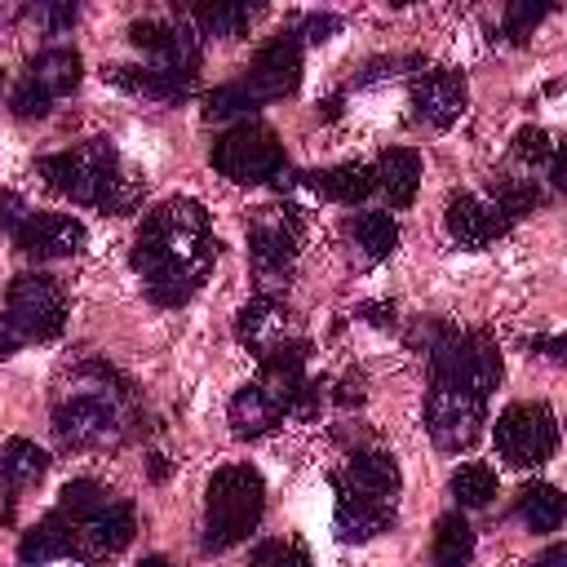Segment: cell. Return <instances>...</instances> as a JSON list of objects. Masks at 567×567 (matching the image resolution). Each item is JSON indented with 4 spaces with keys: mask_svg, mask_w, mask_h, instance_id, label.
Segmentation results:
<instances>
[{
    "mask_svg": "<svg viewBox=\"0 0 567 567\" xmlns=\"http://www.w3.org/2000/svg\"><path fill=\"white\" fill-rule=\"evenodd\" d=\"M217 261V239L208 226V208L199 199H164L142 217L133 239V270L146 284L155 306H182L199 292Z\"/></svg>",
    "mask_w": 567,
    "mask_h": 567,
    "instance_id": "1",
    "label": "cell"
},
{
    "mask_svg": "<svg viewBox=\"0 0 567 567\" xmlns=\"http://www.w3.org/2000/svg\"><path fill=\"white\" fill-rule=\"evenodd\" d=\"M128 385L106 363H80L71 372V390L53 403V434L62 447L93 452L115 447L128 434Z\"/></svg>",
    "mask_w": 567,
    "mask_h": 567,
    "instance_id": "2",
    "label": "cell"
},
{
    "mask_svg": "<svg viewBox=\"0 0 567 567\" xmlns=\"http://www.w3.org/2000/svg\"><path fill=\"white\" fill-rule=\"evenodd\" d=\"M40 177L49 190L75 199V204H93V208H106V213H128L142 195V186L124 173L120 164V151L106 142V137H89L71 151H58V155H44L40 164Z\"/></svg>",
    "mask_w": 567,
    "mask_h": 567,
    "instance_id": "3",
    "label": "cell"
},
{
    "mask_svg": "<svg viewBox=\"0 0 567 567\" xmlns=\"http://www.w3.org/2000/svg\"><path fill=\"white\" fill-rule=\"evenodd\" d=\"M266 514V483L252 465H221L204 492V549L221 554L257 532Z\"/></svg>",
    "mask_w": 567,
    "mask_h": 567,
    "instance_id": "4",
    "label": "cell"
},
{
    "mask_svg": "<svg viewBox=\"0 0 567 567\" xmlns=\"http://www.w3.org/2000/svg\"><path fill=\"white\" fill-rule=\"evenodd\" d=\"M425 359L434 381H456L465 390H474L478 399H487L501 385V350L487 332H461L447 323H434L425 337Z\"/></svg>",
    "mask_w": 567,
    "mask_h": 567,
    "instance_id": "5",
    "label": "cell"
},
{
    "mask_svg": "<svg viewBox=\"0 0 567 567\" xmlns=\"http://www.w3.org/2000/svg\"><path fill=\"white\" fill-rule=\"evenodd\" d=\"M213 168L235 186H261L284 173V146L266 124L244 120L213 142Z\"/></svg>",
    "mask_w": 567,
    "mask_h": 567,
    "instance_id": "6",
    "label": "cell"
},
{
    "mask_svg": "<svg viewBox=\"0 0 567 567\" xmlns=\"http://www.w3.org/2000/svg\"><path fill=\"white\" fill-rule=\"evenodd\" d=\"M492 439H496V452L518 465V470H532V465H545L554 452H558V416L549 403H509L496 425H492Z\"/></svg>",
    "mask_w": 567,
    "mask_h": 567,
    "instance_id": "7",
    "label": "cell"
},
{
    "mask_svg": "<svg viewBox=\"0 0 567 567\" xmlns=\"http://www.w3.org/2000/svg\"><path fill=\"white\" fill-rule=\"evenodd\" d=\"M483 412H487V399H478L456 381H430L425 390V430L443 452L470 447L483 434Z\"/></svg>",
    "mask_w": 567,
    "mask_h": 567,
    "instance_id": "8",
    "label": "cell"
},
{
    "mask_svg": "<svg viewBox=\"0 0 567 567\" xmlns=\"http://www.w3.org/2000/svg\"><path fill=\"white\" fill-rule=\"evenodd\" d=\"M4 319L22 341H53L66 323V297L49 275H18L4 292Z\"/></svg>",
    "mask_w": 567,
    "mask_h": 567,
    "instance_id": "9",
    "label": "cell"
},
{
    "mask_svg": "<svg viewBox=\"0 0 567 567\" xmlns=\"http://www.w3.org/2000/svg\"><path fill=\"white\" fill-rule=\"evenodd\" d=\"M297 239H301V208L297 204L257 208L248 221V257L261 275H284L297 257Z\"/></svg>",
    "mask_w": 567,
    "mask_h": 567,
    "instance_id": "10",
    "label": "cell"
},
{
    "mask_svg": "<svg viewBox=\"0 0 567 567\" xmlns=\"http://www.w3.org/2000/svg\"><path fill=\"white\" fill-rule=\"evenodd\" d=\"M128 40L151 53L155 62L151 66H164V71H177V75H195L199 71V35L190 31L186 18L177 22H159V18H142L128 27Z\"/></svg>",
    "mask_w": 567,
    "mask_h": 567,
    "instance_id": "11",
    "label": "cell"
},
{
    "mask_svg": "<svg viewBox=\"0 0 567 567\" xmlns=\"http://www.w3.org/2000/svg\"><path fill=\"white\" fill-rule=\"evenodd\" d=\"M301 80V40L292 31L284 35H270L257 53H252V66L244 75V84L252 89L257 102H275V97H288Z\"/></svg>",
    "mask_w": 567,
    "mask_h": 567,
    "instance_id": "12",
    "label": "cell"
},
{
    "mask_svg": "<svg viewBox=\"0 0 567 567\" xmlns=\"http://www.w3.org/2000/svg\"><path fill=\"white\" fill-rule=\"evenodd\" d=\"M18 252L35 257V261H53V257H75L84 244H89V230L84 221L66 217V213H27V221L18 226L13 235Z\"/></svg>",
    "mask_w": 567,
    "mask_h": 567,
    "instance_id": "13",
    "label": "cell"
},
{
    "mask_svg": "<svg viewBox=\"0 0 567 567\" xmlns=\"http://www.w3.org/2000/svg\"><path fill=\"white\" fill-rule=\"evenodd\" d=\"M465 97H470L465 75L452 71V66H434V71H425V75L412 84V111H416V120L430 124V128L456 124L461 111H465Z\"/></svg>",
    "mask_w": 567,
    "mask_h": 567,
    "instance_id": "14",
    "label": "cell"
},
{
    "mask_svg": "<svg viewBox=\"0 0 567 567\" xmlns=\"http://www.w3.org/2000/svg\"><path fill=\"white\" fill-rule=\"evenodd\" d=\"M399 483H403L399 461H394V452H381V447L354 452L350 465L332 474V487H346V492H359V496H372V501H394Z\"/></svg>",
    "mask_w": 567,
    "mask_h": 567,
    "instance_id": "15",
    "label": "cell"
},
{
    "mask_svg": "<svg viewBox=\"0 0 567 567\" xmlns=\"http://www.w3.org/2000/svg\"><path fill=\"white\" fill-rule=\"evenodd\" d=\"M80 532V558L89 563V558H97V554H120L128 540H133V532H137V514H133V505L128 501H106L89 523H80L75 527Z\"/></svg>",
    "mask_w": 567,
    "mask_h": 567,
    "instance_id": "16",
    "label": "cell"
},
{
    "mask_svg": "<svg viewBox=\"0 0 567 567\" xmlns=\"http://www.w3.org/2000/svg\"><path fill=\"white\" fill-rule=\"evenodd\" d=\"M443 221H447V235H452L461 248H487L496 235L509 230V221H505L487 199H478V195H452Z\"/></svg>",
    "mask_w": 567,
    "mask_h": 567,
    "instance_id": "17",
    "label": "cell"
},
{
    "mask_svg": "<svg viewBox=\"0 0 567 567\" xmlns=\"http://www.w3.org/2000/svg\"><path fill=\"white\" fill-rule=\"evenodd\" d=\"M284 332H288V306H284L275 292H257V297L244 301L239 315H235V337H239L257 359H261L270 346H279Z\"/></svg>",
    "mask_w": 567,
    "mask_h": 567,
    "instance_id": "18",
    "label": "cell"
},
{
    "mask_svg": "<svg viewBox=\"0 0 567 567\" xmlns=\"http://www.w3.org/2000/svg\"><path fill=\"white\" fill-rule=\"evenodd\" d=\"M284 416H288V399L275 394V390L261 385V381H248V385L230 399V430H235L239 439H261V434H270Z\"/></svg>",
    "mask_w": 567,
    "mask_h": 567,
    "instance_id": "19",
    "label": "cell"
},
{
    "mask_svg": "<svg viewBox=\"0 0 567 567\" xmlns=\"http://www.w3.org/2000/svg\"><path fill=\"white\" fill-rule=\"evenodd\" d=\"M394 523V501H372L359 492L337 487V505H332V527L341 540H372Z\"/></svg>",
    "mask_w": 567,
    "mask_h": 567,
    "instance_id": "20",
    "label": "cell"
},
{
    "mask_svg": "<svg viewBox=\"0 0 567 567\" xmlns=\"http://www.w3.org/2000/svg\"><path fill=\"white\" fill-rule=\"evenodd\" d=\"M53 558H80V532H75V523L62 518L58 509H53L49 518H40V523L22 536V545H18V563H22V567H44V563H53Z\"/></svg>",
    "mask_w": 567,
    "mask_h": 567,
    "instance_id": "21",
    "label": "cell"
},
{
    "mask_svg": "<svg viewBox=\"0 0 567 567\" xmlns=\"http://www.w3.org/2000/svg\"><path fill=\"white\" fill-rule=\"evenodd\" d=\"M22 80H31L44 97H62V93L80 89V80H84V58H80L75 49H66V44L44 49V53H35V58L27 62V75H22Z\"/></svg>",
    "mask_w": 567,
    "mask_h": 567,
    "instance_id": "22",
    "label": "cell"
},
{
    "mask_svg": "<svg viewBox=\"0 0 567 567\" xmlns=\"http://www.w3.org/2000/svg\"><path fill=\"white\" fill-rule=\"evenodd\" d=\"M372 173H377V186L385 190V199L394 208H408L421 186V155L412 146H390V151H381Z\"/></svg>",
    "mask_w": 567,
    "mask_h": 567,
    "instance_id": "23",
    "label": "cell"
},
{
    "mask_svg": "<svg viewBox=\"0 0 567 567\" xmlns=\"http://www.w3.org/2000/svg\"><path fill=\"white\" fill-rule=\"evenodd\" d=\"M106 80L128 89V93L159 97V102H177L195 89V75H177V71H164V66H106Z\"/></svg>",
    "mask_w": 567,
    "mask_h": 567,
    "instance_id": "24",
    "label": "cell"
},
{
    "mask_svg": "<svg viewBox=\"0 0 567 567\" xmlns=\"http://www.w3.org/2000/svg\"><path fill=\"white\" fill-rule=\"evenodd\" d=\"M190 22L195 35H208V40H235L248 31V22L257 18L252 4H230V0H217V4H190L182 13Z\"/></svg>",
    "mask_w": 567,
    "mask_h": 567,
    "instance_id": "25",
    "label": "cell"
},
{
    "mask_svg": "<svg viewBox=\"0 0 567 567\" xmlns=\"http://www.w3.org/2000/svg\"><path fill=\"white\" fill-rule=\"evenodd\" d=\"M563 509H567V501H563V492L554 487V483H527L523 492H518V501H514V514L532 527V532H558L563 527Z\"/></svg>",
    "mask_w": 567,
    "mask_h": 567,
    "instance_id": "26",
    "label": "cell"
},
{
    "mask_svg": "<svg viewBox=\"0 0 567 567\" xmlns=\"http://www.w3.org/2000/svg\"><path fill=\"white\" fill-rule=\"evenodd\" d=\"M49 470V452L31 439H9L0 452V478L9 483V492H22L31 483H40Z\"/></svg>",
    "mask_w": 567,
    "mask_h": 567,
    "instance_id": "27",
    "label": "cell"
},
{
    "mask_svg": "<svg viewBox=\"0 0 567 567\" xmlns=\"http://www.w3.org/2000/svg\"><path fill=\"white\" fill-rule=\"evenodd\" d=\"M430 554H434V567H465V563L474 558V527L465 523L461 509H452V514H443V518L434 523V545H430Z\"/></svg>",
    "mask_w": 567,
    "mask_h": 567,
    "instance_id": "28",
    "label": "cell"
},
{
    "mask_svg": "<svg viewBox=\"0 0 567 567\" xmlns=\"http://www.w3.org/2000/svg\"><path fill=\"white\" fill-rule=\"evenodd\" d=\"M350 239L363 248L368 261H385L399 248V226H394L390 213H359L350 221Z\"/></svg>",
    "mask_w": 567,
    "mask_h": 567,
    "instance_id": "29",
    "label": "cell"
},
{
    "mask_svg": "<svg viewBox=\"0 0 567 567\" xmlns=\"http://www.w3.org/2000/svg\"><path fill=\"white\" fill-rule=\"evenodd\" d=\"M487 204L505 217V221H518V217H527L532 208H536V199H540V190H536V182H523V177H505V173H496V177H487Z\"/></svg>",
    "mask_w": 567,
    "mask_h": 567,
    "instance_id": "30",
    "label": "cell"
},
{
    "mask_svg": "<svg viewBox=\"0 0 567 567\" xmlns=\"http://www.w3.org/2000/svg\"><path fill=\"white\" fill-rule=\"evenodd\" d=\"M452 496H456L461 509H483V505H492V496H496V470L483 465V461L461 465V470L452 474Z\"/></svg>",
    "mask_w": 567,
    "mask_h": 567,
    "instance_id": "31",
    "label": "cell"
},
{
    "mask_svg": "<svg viewBox=\"0 0 567 567\" xmlns=\"http://www.w3.org/2000/svg\"><path fill=\"white\" fill-rule=\"evenodd\" d=\"M106 501H111V492H106L102 483H93V478H75V483L62 487V496H58V514L71 518V523L80 527V523H89Z\"/></svg>",
    "mask_w": 567,
    "mask_h": 567,
    "instance_id": "32",
    "label": "cell"
},
{
    "mask_svg": "<svg viewBox=\"0 0 567 567\" xmlns=\"http://www.w3.org/2000/svg\"><path fill=\"white\" fill-rule=\"evenodd\" d=\"M261 102L252 97V89L244 80L235 84H217L213 93H204V115L208 120H235V115H252Z\"/></svg>",
    "mask_w": 567,
    "mask_h": 567,
    "instance_id": "33",
    "label": "cell"
},
{
    "mask_svg": "<svg viewBox=\"0 0 567 567\" xmlns=\"http://www.w3.org/2000/svg\"><path fill=\"white\" fill-rule=\"evenodd\" d=\"M248 567H310V554L297 540H261L252 549Z\"/></svg>",
    "mask_w": 567,
    "mask_h": 567,
    "instance_id": "34",
    "label": "cell"
},
{
    "mask_svg": "<svg viewBox=\"0 0 567 567\" xmlns=\"http://www.w3.org/2000/svg\"><path fill=\"white\" fill-rule=\"evenodd\" d=\"M514 155H518L523 164H549L554 142H549V133H545L540 124H523V128L514 133Z\"/></svg>",
    "mask_w": 567,
    "mask_h": 567,
    "instance_id": "35",
    "label": "cell"
},
{
    "mask_svg": "<svg viewBox=\"0 0 567 567\" xmlns=\"http://www.w3.org/2000/svg\"><path fill=\"white\" fill-rule=\"evenodd\" d=\"M545 13H549L545 0H536V4H532V0H514V4L505 9V35H509V40H523Z\"/></svg>",
    "mask_w": 567,
    "mask_h": 567,
    "instance_id": "36",
    "label": "cell"
},
{
    "mask_svg": "<svg viewBox=\"0 0 567 567\" xmlns=\"http://www.w3.org/2000/svg\"><path fill=\"white\" fill-rule=\"evenodd\" d=\"M49 102H53V97H44L31 80H18L13 93H9V111H13L18 120H40V115H49Z\"/></svg>",
    "mask_w": 567,
    "mask_h": 567,
    "instance_id": "37",
    "label": "cell"
},
{
    "mask_svg": "<svg viewBox=\"0 0 567 567\" xmlns=\"http://www.w3.org/2000/svg\"><path fill=\"white\" fill-rule=\"evenodd\" d=\"M332 31H341V18H337V13H306L292 35H301L306 44H323Z\"/></svg>",
    "mask_w": 567,
    "mask_h": 567,
    "instance_id": "38",
    "label": "cell"
},
{
    "mask_svg": "<svg viewBox=\"0 0 567 567\" xmlns=\"http://www.w3.org/2000/svg\"><path fill=\"white\" fill-rule=\"evenodd\" d=\"M27 213H31V204L22 199V195H13V190H0V235H18V226L27 221Z\"/></svg>",
    "mask_w": 567,
    "mask_h": 567,
    "instance_id": "39",
    "label": "cell"
},
{
    "mask_svg": "<svg viewBox=\"0 0 567 567\" xmlns=\"http://www.w3.org/2000/svg\"><path fill=\"white\" fill-rule=\"evenodd\" d=\"M35 22H44L49 31H66L71 22H75V4H35V9H27Z\"/></svg>",
    "mask_w": 567,
    "mask_h": 567,
    "instance_id": "40",
    "label": "cell"
},
{
    "mask_svg": "<svg viewBox=\"0 0 567 567\" xmlns=\"http://www.w3.org/2000/svg\"><path fill=\"white\" fill-rule=\"evenodd\" d=\"M359 319H368L377 328H394V306L390 301H363L359 306Z\"/></svg>",
    "mask_w": 567,
    "mask_h": 567,
    "instance_id": "41",
    "label": "cell"
},
{
    "mask_svg": "<svg viewBox=\"0 0 567 567\" xmlns=\"http://www.w3.org/2000/svg\"><path fill=\"white\" fill-rule=\"evenodd\" d=\"M341 408H359L368 394H363V377H346L341 385H337V394H332Z\"/></svg>",
    "mask_w": 567,
    "mask_h": 567,
    "instance_id": "42",
    "label": "cell"
},
{
    "mask_svg": "<svg viewBox=\"0 0 567 567\" xmlns=\"http://www.w3.org/2000/svg\"><path fill=\"white\" fill-rule=\"evenodd\" d=\"M18 346H22V337H18V328H13V323H9L4 315H0V359H9V354H13Z\"/></svg>",
    "mask_w": 567,
    "mask_h": 567,
    "instance_id": "43",
    "label": "cell"
},
{
    "mask_svg": "<svg viewBox=\"0 0 567 567\" xmlns=\"http://www.w3.org/2000/svg\"><path fill=\"white\" fill-rule=\"evenodd\" d=\"M532 567H567V545H549Z\"/></svg>",
    "mask_w": 567,
    "mask_h": 567,
    "instance_id": "44",
    "label": "cell"
},
{
    "mask_svg": "<svg viewBox=\"0 0 567 567\" xmlns=\"http://www.w3.org/2000/svg\"><path fill=\"white\" fill-rule=\"evenodd\" d=\"M532 346H536V350H545L554 363L563 359V337H532Z\"/></svg>",
    "mask_w": 567,
    "mask_h": 567,
    "instance_id": "45",
    "label": "cell"
},
{
    "mask_svg": "<svg viewBox=\"0 0 567 567\" xmlns=\"http://www.w3.org/2000/svg\"><path fill=\"white\" fill-rule=\"evenodd\" d=\"M164 474H168V461H164V456H159V452H155V456H151V478H155V483H159V478H164Z\"/></svg>",
    "mask_w": 567,
    "mask_h": 567,
    "instance_id": "46",
    "label": "cell"
},
{
    "mask_svg": "<svg viewBox=\"0 0 567 567\" xmlns=\"http://www.w3.org/2000/svg\"><path fill=\"white\" fill-rule=\"evenodd\" d=\"M137 567H173V563H168V558H164V554H146V558H142V563H137Z\"/></svg>",
    "mask_w": 567,
    "mask_h": 567,
    "instance_id": "47",
    "label": "cell"
},
{
    "mask_svg": "<svg viewBox=\"0 0 567 567\" xmlns=\"http://www.w3.org/2000/svg\"><path fill=\"white\" fill-rule=\"evenodd\" d=\"M319 106H323V115H337V111H341V97H323Z\"/></svg>",
    "mask_w": 567,
    "mask_h": 567,
    "instance_id": "48",
    "label": "cell"
}]
</instances>
